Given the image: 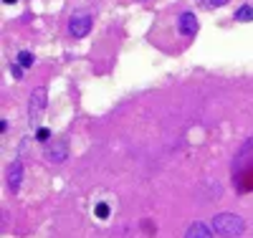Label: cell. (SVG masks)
Returning a JSON list of instances; mask_svg holds the SVG:
<instances>
[{
    "label": "cell",
    "instance_id": "cell-3",
    "mask_svg": "<svg viewBox=\"0 0 253 238\" xmlns=\"http://www.w3.org/2000/svg\"><path fill=\"white\" fill-rule=\"evenodd\" d=\"M91 15L89 13H74L71 18H69V33L74 36V38H84L89 31H91Z\"/></svg>",
    "mask_w": 253,
    "mask_h": 238
},
{
    "label": "cell",
    "instance_id": "cell-1",
    "mask_svg": "<svg viewBox=\"0 0 253 238\" xmlns=\"http://www.w3.org/2000/svg\"><path fill=\"white\" fill-rule=\"evenodd\" d=\"M210 228L220 238H238L246 233V221L236 213H218L213 218V223H210Z\"/></svg>",
    "mask_w": 253,
    "mask_h": 238
},
{
    "label": "cell",
    "instance_id": "cell-10",
    "mask_svg": "<svg viewBox=\"0 0 253 238\" xmlns=\"http://www.w3.org/2000/svg\"><path fill=\"white\" fill-rule=\"evenodd\" d=\"M94 215H96V218H101V221L109 218V205H107V203H99V205L94 208Z\"/></svg>",
    "mask_w": 253,
    "mask_h": 238
},
{
    "label": "cell",
    "instance_id": "cell-4",
    "mask_svg": "<svg viewBox=\"0 0 253 238\" xmlns=\"http://www.w3.org/2000/svg\"><path fill=\"white\" fill-rule=\"evenodd\" d=\"M177 31H180L182 38H195L198 36V18H195V13H190V10L180 13L177 15Z\"/></svg>",
    "mask_w": 253,
    "mask_h": 238
},
{
    "label": "cell",
    "instance_id": "cell-2",
    "mask_svg": "<svg viewBox=\"0 0 253 238\" xmlns=\"http://www.w3.org/2000/svg\"><path fill=\"white\" fill-rule=\"evenodd\" d=\"M46 109V86H38V89L31 92V101H28V122L31 124H38L41 114Z\"/></svg>",
    "mask_w": 253,
    "mask_h": 238
},
{
    "label": "cell",
    "instance_id": "cell-5",
    "mask_svg": "<svg viewBox=\"0 0 253 238\" xmlns=\"http://www.w3.org/2000/svg\"><path fill=\"white\" fill-rule=\"evenodd\" d=\"M5 180H8V190L10 192H18L20 190V183H23V162H20V160L10 162L8 170H5Z\"/></svg>",
    "mask_w": 253,
    "mask_h": 238
},
{
    "label": "cell",
    "instance_id": "cell-11",
    "mask_svg": "<svg viewBox=\"0 0 253 238\" xmlns=\"http://www.w3.org/2000/svg\"><path fill=\"white\" fill-rule=\"evenodd\" d=\"M48 137H51V129H46V127H38V129H36V140H38V142L46 144Z\"/></svg>",
    "mask_w": 253,
    "mask_h": 238
},
{
    "label": "cell",
    "instance_id": "cell-7",
    "mask_svg": "<svg viewBox=\"0 0 253 238\" xmlns=\"http://www.w3.org/2000/svg\"><path fill=\"white\" fill-rule=\"evenodd\" d=\"M215 233H213V228L210 226H205L203 221H195L193 226H190L187 231H185V238H213Z\"/></svg>",
    "mask_w": 253,
    "mask_h": 238
},
{
    "label": "cell",
    "instance_id": "cell-12",
    "mask_svg": "<svg viewBox=\"0 0 253 238\" xmlns=\"http://www.w3.org/2000/svg\"><path fill=\"white\" fill-rule=\"evenodd\" d=\"M198 3H200L203 8H220V5L230 3V0H198Z\"/></svg>",
    "mask_w": 253,
    "mask_h": 238
},
{
    "label": "cell",
    "instance_id": "cell-9",
    "mask_svg": "<svg viewBox=\"0 0 253 238\" xmlns=\"http://www.w3.org/2000/svg\"><path fill=\"white\" fill-rule=\"evenodd\" d=\"M18 63H20L23 69H31L33 63H36V56H33L31 51H20V53H18Z\"/></svg>",
    "mask_w": 253,
    "mask_h": 238
},
{
    "label": "cell",
    "instance_id": "cell-13",
    "mask_svg": "<svg viewBox=\"0 0 253 238\" xmlns=\"http://www.w3.org/2000/svg\"><path fill=\"white\" fill-rule=\"evenodd\" d=\"M10 71H13V76H15V79H20V76H23V66H20V63H15V66H13Z\"/></svg>",
    "mask_w": 253,
    "mask_h": 238
},
{
    "label": "cell",
    "instance_id": "cell-14",
    "mask_svg": "<svg viewBox=\"0 0 253 238\" xmlns=\"http://www.w3.org/2000/svg\"><path fill=\"white\" fill-rule=\"evenodd\" d=\"M5 3H15V0H5Z\"/></svg>",
    "mask_w": 253,
    "mask_h": 238
},
{
    "label": "cell",
    "instance_id": "cell-6",
    "mask_svg": "<svg viewBox=\"0 0 253 238\" xmlns=\"http://www.w3.org/2000/svg\"><path fill=\"white\" fill-rule=\"evenodd\" d=\"M66 157H69V144L63 142V140H56L53 144H48V147H46V160H48V162L61 165Z\"/></svg>",
    "mask_w": 253,
    "mask_h": 238
},
{
    "label": "cell",
    "instance_id": "cell-8",
    "mask_svg": "<svg viewBox=\"0 0 253 238\" xmlns=\"http://www.w3.org/2000/svg\"><path fill=\"white\" fill-rule=\"evenodd\" d=\"M233 18L238 20V23H251V20H253V8H251V5H241Z\"/></svg>",
    "mask_w": 253,
    "mask_h": 238
}]
</instances>
